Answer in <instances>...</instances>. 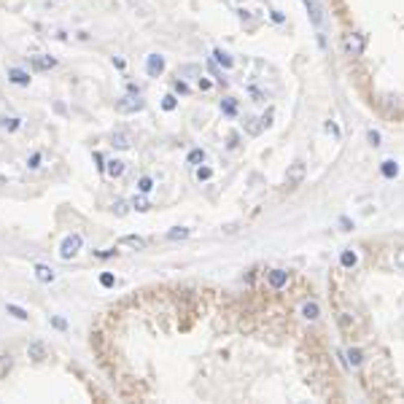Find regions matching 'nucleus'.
<instances>
[{
  "label": "nucleus",
  "instance_id": "f257e3e1",
  "mask_svg": "<svg viewBox=\"0 0 404 404\" xmlns=\"http://www.w3.org/2000/svg\"><path fill=\"white\" fill-rule=\"evenodd\" d=\"M145 103H143V95H135V92H127L122 100H116V111L119 114H137L143 111Z\"/></svg>",
  "mask_w": 404,
  "mask_h": 404
},
{
  "label": "nucleus",
  "instance_id": "f03ea898",
  "mask_svg": "<svg viewBox=\"0 0 404 404\" xmlns=\"http://www.w3.org/2000/svg\"><path fill=\"white\" fill-rule=\"evenodd\" d=\"M81 246H84V237L81 235H68L62 240V246H59V259L62 262H70L73 256L81 251Z\"/></svg>",
  "mask_w": 404,
  "mask_h": 404
},
{
  "label": "nucleus",
  "instance_id": "7ed1b4c3",
  "mask_svg": "<svg viewBox=\"0 0 404 404\" xmlns=\"http://www.w3.org/2000/svg\"><path fill=\"white\" fill-rule=\"evenodd\" d=\"M342 46H345V54L348 57H361L367 41H364L361 32H348V35H342Z\"/></svg>",
  "mask_w": 404,
  "mask_h": 404
},
{
  "label": "nucleus",
  "instance_id": "20e7f679",
  "mask_svg": "<svg viewBox=\"0 0 404 404\" xmlns=\"http://www.w3.org/2000/svg\"><path fill=\"white\" fill-rule=\"evenodd\" d=\"M304 173H307V170H304V162H294L288 167V173H286V186L288 189H296L304 181Z\"/></svg>",
  "mask_w": 404,
  "mask_h": 404
},
{
  "label": "nucleus",
  "instance_id": "39448f33",
  "mask_svg": "<svg viewBox=\"0 0 404 404\" xmlns=\"http://www.w3.org/2000/svg\"><path fill=\"white\" fill-rule=\"evenodd\" d=\"M145 73L151 78H159L164 73V57L162 54H148L145 57Z\"/></svg>",
  "mask_w": 404,
  "mask_h": 404
},
{
  "label": "nucleus",
  "instance_id": "423d86ee",
  "mask_svg": "<svg viewBox=\"0 0 404 404\" xmlns=\"http://www.w3.org/2000/svg\"><path fill=\"white\" fill-rule=\"evenodd\" d=\"M267 286L280 291L283 286H288V272H283V269H269L267 272Z\"/></svg>",
  "mask_w": 404,
  "mask_h": 404
},
{
  "label": "nucleus",
  "instance_id": "0eeeda50",
  "mask_svg": "<svg viewBox=\"0 0 404 404\" xmlns=\"http://www.w3.org/2000/svg\"><path fill=\"white\" fill-rule=\"evenodd\" d=\"M8 81L16 87H30V73L22 68H8Z\"/></svg>",
  "mask_w": 404,
  "mask_h": 404
},
{
  "label": "nucleus",
  "instance_id": "6e6552de",
  "mask_svg": "<svg viewBox=\"0 0 404 404\" xmlns=\"http://www.w3.org/2000/svg\"><path fill=\"white\" fill-rule=\"evenodd\" d=\"M116 246H119V248H135V251H143V248H145V240H143V237H137V235H124V237H119Z\"/></svg>",
  "mask_w": 404,
  "mask_h": 404
},
{
  "label": "nucleus",
  "instance_id": "1a4fd4ad",
  "mask_svg": "<svg viewBox=\"0 0 404 404\" xmlns=\"http://www.w3.org/2000/svg\"><path fill=\"white\" fill-rule=\"evenodd\" d=\"M124 170H127V164H124L122 159H108V162H105V175L108 178H122Z\"/></svg>",
  "mask_w": 404,
  "mask_h": 404
},
{
  "label": "nucleus",
  "instance_id": "9d476101",
  "mask_svg": "<svg viewBox=\"0 0 404 404\" xmlns=\"http://www.w3.org/2000/svg\"><path fill=\"white\" fill-rule=\"evenodd\" d=\"M30 62H32V68H35V70H51V68H54V65H57V59L54 57H49V54H38V57H32L30 59Z\"/></svg>",
  "mask_w": 404,
  "mask_h": 404
},
{
  "label": "nucleus",
  "instance_id": "9b49d317",
  "mask_svg": "<svg viewBox=\"0 0 404 404\" xmlns=\"http://www.w3.org/2000/svg\"><path fill=\"white\" fill-rule=\"evenodd\" d=\"M27 356H30V359L35 361V364H41V361H46V356H49V353H46V345H43V342H30Z\"/></svg>",
  "mask_w": 404,
  "mask_h": 404
},
{
  "label": "nucleus",
  "instance_id": "f8f14e48",
  "mask_svg": "<svg viewBox=\"0 0 404 404\" xmlns=\"http://www.w3.org/2000/svg\"><path fill=\"white\" fill-rule=\"evenodd\" d=\"M111 145H114V148H130L132 135L130 132H114V135H111Z\"/></svg>",
  "mask_w": 404,
  "mask_h": 404
},
{
  "label": "nucleus",
  "instance_id": "ddd939ff",
  "mask_svg": "<svg viewBox=\"0 0 404 404\" xmlns=\"http://www.w3.org/2000/svg\"><path fill=\"white\" fill-rule=\"evenodd\" d=\"M35 277H38L41 283H51V280L57 277V272L49 267V264H35Z\"/></svg>",
  "mask_w": 404,
  "mask_h": 404
},
{
  "label": "nucleus",
  "instance_id": "4468645a",
  "mask_svg": "<svg viewBox=\"0 0 404 404\" xmlns=\"http://www.w3.org/2000/svg\"><path fill=\"white\" fill-rule=\"evenodd\" d=\"M19 127H22V119H19V116H0V130L16 132Z\"/></svg>",
  "mask_w": 404,
  "mask_h": 404
},
{
  "label": "nucleus",
  "instance_id": "2eb2a0df",
  "mask_svg": "<svg viewBox=\"0 0 404 404\" xmlns=\"http://www.w3.org/2000/svg\"><path fill=\"white\" fill-rule=\"evenodd\" d=\"M356 262H359V256L353 254V248H348V251H342V256H340V264L345 269H350V267H356Z\"/></svg>",
  "mask_w": 404,
  "mask_h": 404
},
{
  "label": "nucleus",
  "instance_id": "dca6fc26",
  "mask_svg": "<svg viewBox=\"0 0 404 404\" xmlns=\"http://www.w3.org/2000/svg\"><path fill=\"white\" fill-rule=\"evenodd\" d=\"M302 315L307 318V321H315V318L321 315V310H318L315 302H304V304H302Z\"/></svg>",
  "mask_w": 404,
  "mask_h": 404
},
{
  "label": "nucleus",
  "instance_id": "f3484780",
  "mask_svg": "<svg viewBox=\"0 0 404 404\" xmlns=\"http://www.w3.org/2000/svg\"><path fill=\"white\" fill-rule=\"evenodd\" d=\"M11 367H14V359H11V353H0V380H3V377L11 372Z\"/></svg>",
  "mask_w": 404,
  "mask_h": 404
},
{
  "label": "nucleus",
  "instance_id": "a211bd4d",
  "mask_svg": "<svg viewBox=\"0 0 404 404\" xmlns=\"http://www.w3.org/2000/svg\"><path fill=\"white\" fill-rule=\"evenodd\" d=\"M5 313H8V315H14L16 318V321H27V310H24V307H19V304H5Z\"/></svg>",
  "mask_w": 404,
  "mask_h": 404
},
{
  "label": "nucleus",
  "instance_id": "6ab92c4d",
  "mask_svg": "<svg viewBox=\"0 0 404 404\" xmlns=\"http://www.w3.org/2000/svg\"><path fill=\"white\" fill-rule=\"evenodd\" d=\"M213 57H216V62L221 65V68H227V70L232 68V65H235V59H232V57L227 54V51H221V49H216V51H213Z\"/></svg>",
  "mask_w": 404,
  "mask_h": 404
},
{
  "label": "nucleus",
  "instance_id": "aec40b11",
  "mask_svg": "<svg viewBox=\"0 0 404 404\" xmlns=\"http://www.w3.org/2000/svg\"><path fill=\"white\" fill-rule=\"evenodd\" d=\"M191 235V229H186V227H175V229H170L167 232V240H186V237Z\"/></svg>",
  "mask_w": 404,
  "mask_h": 404
},
{
  "label": "nucleus",
  "instance_id": "412c9836",
  "mask_svg": "<svg viewBox=\"0 0 404 404\" xmlns=\"http://www.w3.org/2000/svg\"><path fill=\"white\" fill-rule=\"evenodd\" d=\"M383 175H386V178H396V175H399V164H396L394 159H386V162H383Z\"/></svg>",
  "mask_w": 404,
  "mask_h": 404
},
{
  "label": "nucleus",
  "instance_id": "4be33fe9",
  "mask_svg": "<svg viewBox=\"0 0 404 404\" xmlns=\"http://www.w3.org/2000/svg\"><path fill=\"white\" fill-rule=\"evenodd\" d=\"M205 156H208V154H205V148H194V151H189L186 162H189V164H194V167H197V164H202V162H205Z\"/></svg>",
  "mask_w": 404,
  "mask_h": 404
},
{
  "label": "nucleus",
  "instance_id": "5701e85b",
  "mask_svg": "<svg viewBox=\"0 0 404 404\" xmlns=\"http://www.w3.org/2000/svg\"><path fill=\"white\" fill-rule=\"evenodd\" d=\"M307 3V11H310V19H313V24H321V8H318L315 0H304Z\"/></svg>",
  "mask_w": 404,
  "mask_h": 404
},
{
  "label": "nucleus",
  "instance_id": "b1692460",
  "mask_svg": "<svg viewBox=\"0 0 404 404\" xmlns=\"http://www.w3.org/2000/svg\"><path fill=\"white\" fill-rule=\"evenodd\" d=\"M178 76H181V78H183V76H191V78H200V76H202V70H200V68H197V65H183V68H181V70H178Z\"/></svg>",
  "mask_w": 404,
  "mask_h": 404
},
{
  "label": "nucleus",
  "instance_id": "393cba45",
  "mask_svg": "<svg viewBox=\"0 0 404 404\" xmlns=\"http://www.w3.org/2000/svg\"><path fill=\"white\" fill-rule=\"evenodd\" d=\"M154 189V178H148V175H143L140 181H137V191L140 194H148V191Z\"/></svg>",
  "mask_w": 404,
  "mask_h": 404
},
{
  "label": "nucleus",
  "instance_id": "a878e982",
  "mask_svg": "<svg viewBox=\"0 0 404 404\" xmlns=\"http://www.w3.org/2000/svg\"><path fill=\"white\" fill-rule=\"evenodd\" d=\"M210 175H213V170L208 167V164H197V181H210Z\"/></svg>",
  "mask_w": 404,
  "mask_h": 404
},
{
  "label": "nucleus",
  "instance_id": "bb28decb",
  "mask_svg": "<svg viewBox=\"0 0 404 404\" xmlns=\"http://www.w3.org/2000/svg\"><path fill=\"white\" fill-rule=\"evenodd\" d=\"M221 111H224L227 116H237V103L232 100V97H227V100L221 103Z\"/></svg>",
  "mask_w": 404,
  "mask_h": 404
},
{
  "label": "nucleus",
  "instance_id": "cd10ccee",
  "mask_svg": "<svg viewBox=\"0 0 404 404\" xmlns=\"http://www.w3.org/2000/svg\"><path fill=\"white\" fill-rule=\"evenodd\" d=\"M162 108H164V111H175V108H178V97H175V95H164V97H162Z\"/></svg>",
  "mask_w": 404,
  "mask_h": 404
},
{
  "label": "nucleus",
  "instance_id": "c85d7f7f",
  "mask_svg": "<svg viewBox=\"0 0 404 404\" xmlns=\"http://www.w3.org/2000/svg\"><path fill=\"white\" fill-rule=\"evenodd\" d=\"M130 205H132V208H135V210H137V213H145V210H148V208H151V205H148V202H145V200H143V197H135V200H132Z\"/></svg>",
  "mask_w": 404,
  "mask_h": 404
},
{
  "label": "nucleus",
  "instance_id": "c756f323",
  "mask_svg": "<svg viewBox=\"0 0 404 404\" xmlns=\"http://www.w3.org/2000/svg\"><path fill=\"white\" fill-rule=\"evenodd\" d=\"M173 89H175V92H181V95H189V92H191V89H189V84L183 81L181 76H178L175 81H173Z\"/></svg>",
  "mask_w": 404,
  "mask_h": 404
},
{
  "label": "nucleus",
  "instance_id": "7c9ffc66",
  "mask_svg": "<svg viewBox=\"0 0 404 404\" xmlns=\"http://www.w3.org/2000/svg\"><path fill=\"white\" fill-rule=\"evenodd\" d=\"M127 208H130V205L124 202V200H116L114 205H111V210H114L116 216H124V213H127Z\"/></svg>",
  "mask_w": 404,
  "mask_h": 404
},
{
  "label": "nucleus",
  "instance_id": "2f4dec72",
  "mask_svg": "<svg viewBox=\"0 0 404 404\" xmlns=\"http://www.w3.org/2000/svg\"><path fill=\"white\" fill-rule=\"evenodd\" d=\"M100 286H103V288H111V286H116V277L111 275V272H103V275H100Z\"/></svg>",
  "mask_w": 404,
  "mask_h": 404
},
{
  "label": "nucleus",
  "instance_id": "473e14b6",
  "mask_svg": "<svg viewBox=\"0 0 404 404\" xmlns=\"http://www.w3.org/2000/svg\"><path fill=\"white\" fill-rule=\"evenodd\" d=\"M27 167H30V170H38V167H41V154H38V151L27 159Z\"/></svg>",
  "mask_w": 404,
  "mask_h": 404
},
{
  "label": "nucleus",
  "instance_id": "72a5a7b5",
  "mask_svg": "<svg viewBox=\"0 0 404 404\" xmlns=\"http://www.w3.org/2000/svg\"><path fill=\"white\" fill-rule=\"evenodd\" d=\"M197 87H200L202 92H210V89H213V84H210L208 78H202V76H200V78H197Z\"/></svg>",
  "mask_w": 404,
  "mask_h": 404
},
{
  "label": "nucleus",
  "instance_id": "f704fd0d",
  "mask_svg": "<svg viewBox=\"0 0 404 404\" xmlns=\"http://www.w3.org/2000/svg\"><path fill=\"white\" fill-rule=\"evenodd\" d=\"M248 92H251V97H254V103H264V95L256 87H248Z\"/></svg>",
  "mask_w": 404,
  "mask_h": 404
},
{
  "label": "nucleus",
  "instance_id": "c9c22d12",
  "mask_svg": "<svg viewBox=\"0 0 404 404\" xmlns=\"http://www.w3.org/2000/svg\"><path fill=\"white\" fill-rule=\"evenodd\" d=\"M114 254H119L116 248H105V251H97L95 256H100V259H111V256H114Z\"/></svg>",
  "mask_w": 404,
  "mask_h": 404
},
{
  "label": "nucleus",
  "instance_id": "e433bc0d",
  "mask_svg": "<svg viewBox=\"0 0 404 404\" xmlns=\"http://www.w3.org/2000/svg\"><path fill=\"white\" fill-rule=\"evenodd\" d=\"M367 137H369V143H372V145H380V135H377L375 130H369V132H367Z\"/></svg>",
  "mask_w": 404,
  "mask_h": 404
},
{
  "label": "nucleus",
  "instance_id": "4c0bfd02",
  "mask_svg": "<svg viewBox=\"0 0 404 404\" xmlns=\"http://www.w3.org/2000/svg\"><path fill=\"white\" fill-rule=\"evenodd\" d=\"M51 323H54L57 329H68V323H65V318H57V315H54V318H51Z\"/></svg>",
  "mask_w": 404,
  "mask_h": 404
},
{
  "label": "nucleus",
  "instance_id": "58836bf2",
  "mask_svg": "<svg viewBox=\"0 0 404 404\" xmlns=\"http://www.w3.org/2000/svg\"><path fill=\"white\" fill-rule=\"evenodd\" d=\"M396 267H399V269H404V248L399 251V254H396Z\"/></svg>",
  "mask_w": 404,
  "mask_h": 404
},
{
  "label": "nucleus",
  "instance_id": "ea45409f",
  "mask_svg": "<svg viewBox=\"0 0 404 404\" xmlns=\"http://www.w3.org/2000/svg\"><path fill=\"white\" fill-rule=\"evenodd\" d=\"M340 227L345 229V232H350V227H353V224H350V218H340Z\"/></svg>",
  "mask_w": 404,
  "mask_h": 404
}]
</instances>
